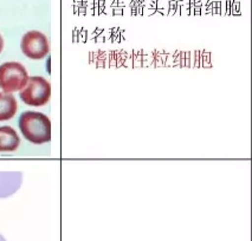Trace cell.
<instances>
[{
	"mask_svg": "<svg viewBox=\"0 0 252 241\" xmlns=\"http://www.w3.org/2000/svg\"><path fill=\"white\" fill-rule=\"evenodd\" d=\"M19 129L25 139L33 145H44L51 140V122L42 113H23L19 117Z\"/></svg>",
	"mask_w": 252,
	"mask_h": 241,
	"instance_id": "cell-1",
	"label": "cell"
},
{
	"mask_svg": "<svg viewBox=\"0 0 252 241\" xmlns=\"http://www.w3.org/2000/svg\"><path fill=\"white\" fill-rule=\"evenodd\" d=\"M29 81L28 70L17 61H7L0 65V89L11 93L20 91Z\"/></svg>",
	"mask_w": 252,
	"mask_h": 241,
	"instance_id": "cell-2",
	"label": "cell"
},
{
	"mask_svg": "<svg viewBox=\"0 0 252 241\" xmlns=\"http://www.w3.org/2000/svg\"><path fill=\"white\" fill-rule=\"evenodd\" d=\"M51 85L40 76L29 77L28 83L20 90V98L25 104L31 107H43L50 101Z\"/></svg>",
	"mask_w": 252,
	"mask_h": 241,
	"instance_id": "cell-3",
	"label": "cell"
},
{
	"mask_svg": "<svg viewBox=\"0 0 252 241\" xmlns=\"http://www.w3.org/2000/svg\"><path fill=\"white\" fill-rule=\"evenodd\" d=\"M23 54L31 60H43L50 51L49 39L39 31H29L23 36L20 43Z\"/></svg>",
	"mask_w": 252,
	"mask_h": 241,
	"instance_id": "cell-4",
	"label": "cell"
},
{
	"mask_svg": "<svg viewBox=\"0 0 252 241\" xmlns=\"http://www.w3.org/2000/svg\"><path fill=\"white\" fill-rule=\"evenodd\" d=\"M20 139L11 127H0V152H13L18 149Z\"/></svg>",
	"mask_w": 252,
	"mask_h": 241,
	"instance_id": "cell-5",
	"label": "cell"
},
{
	"mask_svg": "<svg viewBox=\"0 0 252 241\" xmlns=\"http://www.w3.org/2000/svg\"><path fill=\"white\" fill-rule=\"evenodd\" d=\"M18 103L16 98L7 92H0V122L8 120L16 115Z\"/></svg>",
	"mask_w": 252,
	"mask_h": 241,
	"instance_id": "cell-6",
	"label": "cell"
},
{
	"mask_svg": "<svg viewBox=\"0 0 252 241\" xmlns=\"http://www.w3.org/2000/svg\"><path fill=\"white\" fill-rule=\"evenodd\" d=\"M2 49H4V39H2V36L0 34V54H1Z\"/></svg>",
	"mask_w": 252,
	"mask_h": 241,
	"instance_id": "cell-7",
	"label": "cell"
}]
</instances>
